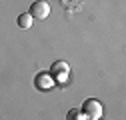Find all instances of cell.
<instances>
[{
	"mask_svg": "<svg viewBox=\"0 0 126 120\" xmlns=\"http://www.w3.org/2000/svg\"><path fill=\"white\" fill-rule=\"evenodd\" d=\"M82 114H84L86 118H90V120H98V118L102 116V102L96 100V98L84 100V104H82Z\"/></svg>",
	"mask_w": 126,
	"mask_h": 120,
	"instance_id": "obj_1",
	"label": "cell"
},
{
	"mask_svg": "<svg viewBox=\"0 0 126 120\" xmlns=\"http://www.w3.org/2000/svg\"><path fill=\"white\" fill-rule=\"evenodd\" d=\"M28 14L32 18H36V20H46V18L50 16V4L44 2V0H36V2H32Z\"/></svg>",
	"mask_w": 126,
	"mask_h": 120,
	"instance_id": "obj_2",
	"label": "cell"
},
{
	"mask_svg": "<svg viewBox=\"0 0 126 120\" xmlns=\"http://www.w3.org/2000/svg\"><path fill=\"white\" fill-rule=\"evenodd\" d=\"M68 72H70V66L64 62V60H56V62L50 66V74H52V76H56L58 80L68 78Z\"/></svg>",
	"mask_w": 126,
	"mask_h": 120,
	"instance_id": "obj_3",
	"label": "cell"
},
{
	"mask_svg": "<svg viewBox=\"0 0 126 120\" xmlns=\"http://www.w3.org/2000/svg\"><path fill=\"white\" fill-rule=\"evenodd\" d=\"M50 86H52V78H50V74H38V76H36V88L46 90V88H50Z\"/></svg>",
	"mask_w": 126,
	"mask_h": 120,
	"instance_id": "obj_4",
	"label": "cell"
},
{
	"mask_svg": "<svg viewBox=\"0 0 126 120\" xmlns=\"http://www.w3.org/2000/svg\"><path fill=\"white\" fill-rule=\"evenodd\" d=\"M32 16H30V14L28 12H24V14H20V16H18V28H22V30H26V28H30V26H32Z\"/></svg>",
	"mask_w": 126,
	"mask_h": 120,
	"instance_id": "obj_5",
	"label": "cell"
},
{
	"mask_svg": "<svg viewBox=\"0 0 126 120\" xmlns=\"http://www.w3.org/2000/svg\"><path fill=\"white\" fill-rule=\"evenodd\" d=\"M66 120H84V114H82V110L72 108V110L66 114Z\"/></svg>",
	"mask_w": 126,
	"mask_h": 120,
	"instance_id": "obj_6",
	"label": "cell"
}]
</instances>
